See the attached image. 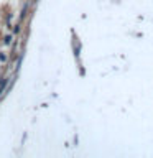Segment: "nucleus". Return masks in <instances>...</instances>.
<instances>
[{
  "label": "nucleus",
  "instance_id": "obj_1",
  "mask_svg": "<svg viewBox=\"0 0 153 158\" xmlns=\"http://www.w3.org/2000/svg\"><path fill=\"white\" fill-rule=\"evenodd\" d=\"M3 86H5V81H0V92H2V89H3Z\"/></svg>",
  "mask_w": 153,
  "mask_h": 158
},
{
  "label": "nucleus",
  "instance_id": "obj_2",
  "mask_svg": "<svg viewBox=\"0 0 153 158\" xmlns=\"http://www.w3.org/2000/svg\"><path fill=\"white\" fill-rule=\"evenodd\" d=\"M10 41H12V36H7V38H5V43H7V45H8Z\"/></svg>",
  "mask_w": 153,
  "mask_h": 158
}]
</instances>
